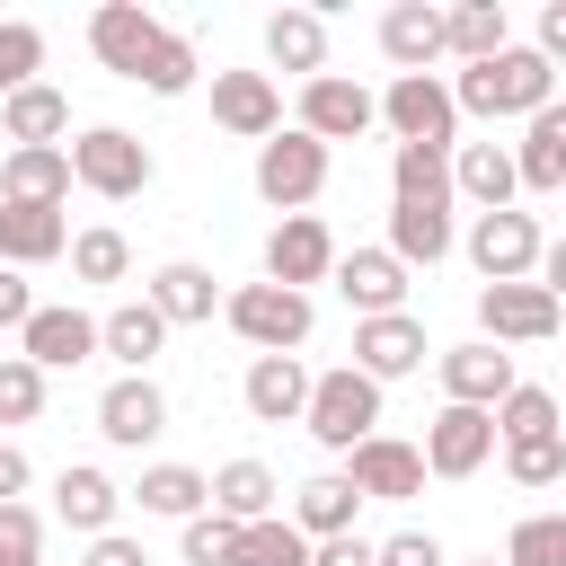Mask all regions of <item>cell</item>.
<instances>
[{"label": "cell", "instance_id": "obj_15", "mask_svg": "<svg viewBox=\"0 0 566 566\" xmlns=\"http://www.w3.org/2000/svg\"><path fill=\"white\" fill-rule=\"evenodd\" d=\"M212 124L239 142H274L283 133V88L265 71H212Z\"/></svg>", "mask_w": 566, "mask_h": 566}, {"label": "cell", "instance_id": "obj_32", "mask_svg": "<svg viewBox=\"0 0 566 566\" xmlns=\"http://www.w3.org/2000/svg\"><path fill=\"white\" fill-rule=\"evenodd\" d=\"M97 345H106L124 371H150V363H159V345H168V318H159L150 301H124V310H106V318H97Z\"/></svg>", "mask_w": 566, "mask_h": 566}, {"label": "cell", "instance_id": "obj_48", "mask_svg": "<svg viewBox=\"0 0 566 566\" xmlns=\"http://www.w3.org/2000/svg\"><path fill=\"white\" fill-rule=\"evenodd\" d=\"M310 566H380V539H363V531H345V539H318V548H310Z\"/></svg>", "mask_w": 566, "mask_h": 566}, {"label": "cell", "instance_id": "obj_40", "mask_svg": "<svg viewBox=\"0 0 566 566\" xmlns=\"http://www.w3.org/2000/svg\"><path fill=\"white\" fill-rule=\"evenodd\" d=\"M35 71H44V27L0 18V106H9L18 88H35Z\"/></svg>", "mask_w": 566, "mask_h": 566}, {"label": "cell", "instance_id": "obj_2", "mask_svg": "<svg viewBox=\"0 0 566 566\" xmlns=\"http://www.w3.org/2000/svg\"><path fill=\"white\" fill-rule=\"evenodd\" d=\"M310 442L318 451H354V442H371L380 433V380L371 371H354V363H336V371H318V389H310Z\"/></svg>", "mask_w": 566, "mask_h": 566}, {"label": "cell", "instance_id": "obj_6", "mask_svg": "<svg viewBox=\"0 0 566 566\" xmlns=\"http://www.w3.org/2000/svg\"><path fill=\"white\" fill-rule=\"evenodd\" d=\"M256 195L292 221V212H310L318 195H327V142H310L301 124L292 133H274V142H256Z\"/></svg>", "mask_w": 566, "mask_h": 566}, {"label": "cell", "instance_id": "obj_49", "mask_svg": "<svg viewBox=\"0 0 566 566\" xmlns=\"http://www.w3.org/2000/svg\"><path fill=\"white\" fill-rule=\"evenodd\" d=\"M35 310H44V301L27 292V274H18V265H0V327H27Z\"/></svg>", "mask_w": 566, "mask_h": 566}, {"label": "cell", "instance_id": "obj_47", "mask_svg": "<svg viewBox=\"0 0 566 566\" xmlns=\"http://www.w3.org/2000/svg\"><path fill=\"white\" fill-rule=\"evenodd\" d=\"M380 566H451V557L433 531H398V539H380Z\"/></svg>", "mask_w": 566, "mask_h": 566}, {"label": "cell", "instance_id": "obj_51", "mask_svg": "<svg viewBox=\"0 0 566 566\" xmlns=\"http://www.w3.org/2000/svg\"><path fill=\"white\" fill-rule=\"evenodd\" d=\"M27 478H35V469H27V451H18V442H0V504H18V495H27Z\"/></svg>", "mask_w": 566, "mask_h": 566}, {"label": "cell", "instance_id": "obj_26", "mask_svg": "<svg viewBox=\"0 0 566 566\" xmlns=\"http://www.w3.org/2000/svg\"><path fill=\"white\" fill-rule=\"evenodd\" d=\"M265 62L274 71H301V88L327 71V18L318 9H274L265 18Z\"/></svg>", "mask_w": 566, "mask_h": 566}, {"label": "cell", "instance_id": "obj_11", "mask_svg": "<svg viewBox=\"0 0 566 566\" xmlns=\"http://www.w3.org/2000/svg\"><path fill=\"white\" fill-rule=\"evenodd\" d=\"M371 124H380V97H371L363 80L318 71V80L301 88V133H310V142H363Z\"/></svg>", "mask_w": 566, "mask_h": 566}, {"label": "cell", "instance_id": "obj_23", "mask_svg": "<svg viewBox=\"0 0 566 566\" xmlns=\"http://www.w3.org/2000/svg\"><path fill=\"white\" fill-rule=\"evenodd\" d=\"M71 248L62 203H0V265H53Z\"/></svg>", "mask_w": 566, "mask_h": 566}, {"label": "cell", "instance_id": "obj_30", "mask_svg": "<svg viewBox=\"0 0 566 566\" xmlns=\"http://www.w3.org/2000/svg\"><path fill=\"white\" fill-rule=\"evenodd\" d=\"M133 504H142V513H159V522H195V513H212V478H203V469H186V460H159V469H142Z\"/></svg>", "mask_w": 566, "mask_h": 566}, {"label": "cell", "instance_id": "obj_8", "mask_svg": "<svg viewBox=\"0 0 566 566\" xmlns=\"http://www.w3.org/2000/svg\"><path fill=\"white\" fill-rule=\"evenodd\" d=\"M539 256H548V239L531 212H478L469 221V265L486 283H539Z\"/></svg>", "mask_w": 566, "mask_h": 566}, {"label": "cell", "instance_id": "obj_25", "mask_svg": "<svg viewBox=\"0 0 566 566\" xmlns=\"http://www.w3.org/2000/svg\"><path fill=\"white\" fill-rule=\"evenodd\" d=\"M513 168H522V186H531V195H566V97H557V106H539V115L522 124Z\"/></svg>", "mask_w": 566, "mask_h": 566}, {"label": "cell", "instance_id": "obj_13", "mask_svg": "<svg viewBox=\"0 0 566 566\" xmlns=\"http://www.w3.org/2000/svg\"><path fill=\"white\" fill-rule=\"evenodd\" d=\"M495 451L504 442H495V416L486 407H442L424 424V478H478Z\"/></svg>", "mask_w": 566, "mask_h": 566}, {"label": "cell", "instance_id": "obj_42", "mask_svg": "<svg viewBox=\"0 0 566 566\" xmlns=\"http://www.w3.org/2000/svg\"><path fill=\"white\" fill-rule=\"evenodd\" d=\"M44 416V371L27 354H0V424H35Z\"/></svg>", "mask_w": 566, "mask_h": 566}, {"label": "cell", "instance_id": "obj_12", "mask_svg": "<svg viewBox=\"0 0 566 566\" xmlns=\"http://www.w3.org/2000/svg\"><path fill=\"white\" fill-rule=\"evenodd\" d=\"M327 274H336V239H327L318 212H292V221L265 230V283L310 292V283H327Z\"/></svg>", "mask_w": 566, "mask_h": 566}, {"label": "cell", "instance_id": "obj_37", "mask_svg": "<svg viewBox=\"0 0 566 566\" xmlns=\"http://www.w3.org/2000/svg\"><path fill=\"white\" fill-rule=\"evenodd\" d=\"M230 566H310V539H301L292 513H274V522H239Z\"/></svg>", "mask_w": 566, "mask_h": 566}, {"label": "cell", "instance_id": "obj_5", "mask_svg": "<svg viewBox=\"0 0 566 566\" xmlns=\"http://www.w3.org/2000/svg\"><path fill=\"white\" fill-rule=\"evenodd\" d=\"M380 124L416 150H460V97L433 80V71H398L389 97H380Z\"/></svg>", "mask_w": 566, "mask_h": 566}, {"label": "cell", "instance_id": "obj_34", "mask_svg": "<svg viewBox=\"0 0 566 566\" xmlns=\"http://www.w3.org/2000/svg\"><path fill=\"white\" fill-rule=\"evenodd\" d=\"M142 301H150L168 327H203L221 292H212V274H203V265H186V256H177V265H159V274H150V292H142Z\"/></svg>", "mask_w": 566, "mask_h": 566}, {"label": "cell", "instance_id": "obj_31", "mask_svg": "<svg viewBox=\"0 0 566 566\" xmlns=\"http://www.w3.org/2000/svg\"><path fill=\"white\" fill-rule=\"evenodd\" d=\"M80 177H71V150H9L0 159V203H62Z\"/></svg>", "mask_w": 566, "mask_h": 566}, {"label": "cell", "instance_id": "obj_43", "mask_svg": "<svg viewBox=\"0 0 566 566\" xmlns=\"http://www.w3.org/2000/svg\"><path fill=\"white\" fill-rule=\"evenodd\" d=\"M142 88H150V97H186V88H195V44H186L177 27H168V44L150 53V71H142Z\"/></svg>", "mask_w": 566, "mask_h": 566}, {"label": "cell", "instance_id": "obj_52", "mask_svg": "<svg viewBox=\"0 0 566 566\" xmlns=\"http://www.w3.org/2000/svg\"><path fill=\"white\" fill-rule=\"evenodd\" d=\"M539 53H548V62H566V0H548V9H539Z\"/></svg>", "mask_w": 566, "mask_h": 566}, {"label": "cell", "instance_id": "obj_39", "mask_svg": "<svg viewBox=\"0 0 566 566\" xmlns=\"http://www.w3.org/2000/svg\"><path fill=\"white\" fill-rule=\"evenodd\" d=\"M71 274H80V283H124V274H133V239L106 230V221L80 230V239H71Z\"/></svg>", "mask_w": 566, "mask_h": 566}, {"label": "cell", "instance_id": "obj_46", "mask_svg": "<svg viewBox=\"0 0 566 566\" xmlns=\"http://www.w3.org/2000/svg\"><path fill=\"white\" fill-rule=\"evenodd\" d=\"M230 539H239V522L195 513V522H186V566H230Z\"/></svg>", "mask_w": 566, "mask_h": 566}, {"label": "cell", "instance_id": "obj_18", "mask_svg": "<svg viewBox=\"0 0 566 566\" xmlns=\"http://www.w3.org/2000/svg\"><path fill=\"white\" fill-rule=\"evenodd\" d=\"M327 283L345 292L354 318H389V310H407V265H398L389 248H354V256H336Z\"/></svg>", "mask_w": 566, "mask_h": 566}, {"label": "cell", "instance_id": "obj_9", "mask_svg": "<svg viewBox=\"0 0 566 566\" xmlns=\"http://www.w3.org/2000/svg\"><path fill=\"white\" fill-rule=\"evenodd\" d=\"M159 44H168V27H159L142 0H106V9L88 18V53H97L115 80H133V88H142V71H150Z\"/></svg>", "mask_w": 566, "mask_h": 566}, {"label": "cell", "instance_id": "obj_36", "mask_svg": "<svg viewBox=\"0 0 566 566\" xmlns=\"http://www.w3.org/2000/svg\"><path fill=\"white\" fill-rule=\"evenodd\" d=\"M451 53H460V62H495V53H513V18H504V0H460V9H451Z\"/></svg>", "mask_w": 566, "mask_h": 566}, {"label": "cell", "instance_id": "obj_45", "mask_svg": "<svg viewBox=\"0 0 566 566\" xmlns=\"http://www.w3.org/2000/svg\"><path fill=\"white\" fill-rule=\"evenodd\" d=\"M44 557V522L27 504H0V566H35Z\"/></svg>", "mask_w": 566, "mask_h": 566}, {"label": "cell", "instance_id": "obj_22", "mask_svg": "<svg viewBox=\"0 0 566 566\" xmlns=\"http://www.w3.org/2000/svg\"><path fill=\"white\" fill-rule=\"evenodd\" d=\"M451 195L478 203V212H513V195H522L513 150H504V142H460V150H451Z\"/></svg>", "mask_w": 566, "mask_h": 566}, {"label": "cell", "instance_id": "obj_14", "mask_svg": "<svg viewBox=\"0 0 566 566\" xmlns=\"http://www.w3.org/2000/svg\"><path fill=\"white\" fill-rule=\"evenodd\" d=\"M433 363H442V398H451V407H486V416H495V407L522 389V380H513V354L486 345V336H469V345H451V354H433Z\"/></svg>", "mask_w": 566, "mask_h": 566}, {"label": "cell", "instance_id": "obj_4", "mask_svg": "<svg viewBox=\"0 0 566 566\" xmlns=\"http://www.w3.org/2000/svg\"><path fill=\"white\" fill-rule=\"evenodd\" d=\"M221 318H230L239 345H256V354H301L310 327H318L310 292H283V283H239V292L221 301Z\"/></svg>", "mask_w": 566, "mask_h": 566}, {"label": "cell", "instance_id": "obj_28", "mask_svg": "<svg viewBox=\"0 0 566 566\" xmlns=\"http://www.w3.org/2000/svg\"><path fill=\"white\" fill-rule=\"evenodd\" d=\"M354 504H363V495H354L345 469H318L310 486H292V522H301L310 548H318V539H345V531H354Z\"/></svg>", "mask_w": 566, "mask_h": 566}, {"label": "cell", "instance_id": "obj_38", "mask_svg": "<svg viewBox=\"0 0 566 566\" xmlns=\"http://www.w3.org/2000/svg\"><path fill=\"white\" fill-rule=\"evenodd\" d=\"M548 433H566V424H557V398H548L539 380H522V389L495 407V442L513 451V442H548Z\"/></svg>", "mask_w": 566, "mask_h": 566}, {"label": "cell", "instance_id": "obj_54", "mask_svg": "<svg viewBox=\"0 0 566 566\" xmlns=\"http://www.w3.org/2000/svg\"><path fill=\"white\" fill-rule=\"evenodd\" d=\"M469 566H504V557H469Z\"/></svg>", "mask_w": 566, "mask_h": 566}, {"label": "cell", "instance_id": "obj_10", "mask_svg": "<svg viewBox=\"0 0 566 566\" xmlns=\"http://www.w3.org/2000/svg\"><path fill=\"white\" fill-rule=\"evenodd\" d=\"M345 478H354V495H363V504H407V495H424V442L371 433V442H354V451H345Z\"/></svg>", "mask_w": 566, "mask_h": 566}, {"label": "cell", "instance_id": "obj_24", "mask_svg": "<svg viewBox=\"0 0 566 566\" xmlns=\"http://www.w3.org/2000/svg\"><path fill=\"white\" fill-rule=\"evenodd\" d=\"M62 133H71V97L44 88V80L0 106V142H9V150H62Z\"/></svg>", "mask_w": 566, "mask_h": 566}, {"label": "cell", "instance_id": "obj_27", "mask_svg": "<svg viewBox=\"0 0 566 566\" xmlns=\"http://www.w3.org/2000/svg\"><path fill=\"white\" fill-rule=\"evenodd\" d=\"M115 504H124V486H115L106 469H88V460L53 478V513H62L71 531H88V539H106V531H115Z\"/></svg>", "mask_w": 566, "mask_h": 566}, {"label": "cell", "instance_id": "obj_17", "mask_svg": "<svg viewBox=\"0 0 566 566\" xmlns=\"http://www.w3.org/2000/svg\"><path fill=\"white\" fill-rule=\"evenodd\" d=\"M97 433H106L115 451H142V442H159V433H168V398H159V380H150V371H124V380H106V398H97Z\"/></svg>", "mask_w": 566, "mask_h": 566}, {"label": "cell", "instance_id": "obj_29", "mask_svg": "<svg viewBox=\"0 0 566 566\" xmlns=\"http://www.w3.org/2000/svg\"><path fill=\"white\" fill-rule=\"evenodd\" d=\"M389 256L416 274V265H442L451 256V203H389Z\"/></svg>", "mask_w": 566, "mask_h": 566}, {"label": "cell", "instance_id": "obj_44", "mask_svg": "<svg viewBox=\"0 0 566 566\" xmlns=\"http://www.w3.org/2000/svg\"><path fill=\"white\" fill-rule=\"evenodd\" d=\"M504 469H513V486H557V478H566V433H548V442H513Z\"/></svg>", "mask_w": 566, "mask_h": 566}, {"label": "cell", "instance_id": "obj_35", "mask_svg": "<svg viewBox=\"0 0 566 566\" xmlns=\"http://www.w3.org/2000/svg\"><path fill=\"white\" fill-rule=\"evenodd\" d=\"M389 203H460V195H451V150L398 142V159H389Z\"/></svg>", "mask_w": 566, "mask_h": 566}, {"label": "cell", "instance_id": "obj_3", "mask_svg": "<svg viewBox=\"0 0 566 566\" xmlns=\"http://www.w3.org/2000/svg\"><path fill=\"white\" fill-rule=\"evenodd\" d=\"M71 177H80L88 195H106V203H133V195H150L159 159H150V142H133L124 124H88V133L71 142Z\"/></svg>", "mask_w": 566, "mask_h": 566}, {"label": "cell", "instance_id": "obj_53", "mask_svg": "<svg viewBox=\"0 0 566 566\" xmlns=\"http://www.w3.org/2000/svg\"><path fill=\"white\" fill-rule=\"evenodd\" d=\"M539 283L566 301V239H548V256H539Z\"/></svg>", "mask_w": 566, "mask_h": 566}, {"label": "cell", "instance_id": "obj_33", "mask_svg": "<svg viewBox=\"0 0 566 566\" xmlns=\"http://www.w3.org/2000/svg\"><path fill=\"white\" fill-rule=\"evenodd\" d=\"M274 495H283V486H274L265 460H221V469H212V513H221V522H274Z\"/></svg>", "mask_w": 566, "mask_h": 566}, {"label": "cell", "instance_id": "obj_50", "mask_svg": "<svg viewBox=\"0 0 566 566\" xmlns=\"http://www.w3.org/2000/svg\"><path fill=\"white\" fill-rule=\"evenodd\" d=\"M88 566H150V557H142V539L106 531V539H88Z\"/></svg>", "mask_w": 566, "mask_h": 566}, {"label": "cell", "instance_id": "obj_19", "mask_svg": "<svg viewBox=\"0 0 566 566\" xmlns=\"http://www.w3.org/2000/svg\"><path fill=\"white\" fill-rule=\"evenodd\" d=\"M18 354H27L35 371H71V363H88V354H106V345H97V318L62 301V310H35V318L18 327Z\"/></svg>", "mask_w": 566, "mask_h": 566}, {"label": "cell", "instance_id": "obj_20", "mask_svg": "<svg viewBox=\"0 0 566 566\" xmlns=\"http://www.w3.org/2000/svg\"><path fill=\"white\" fill-rule=\"evenodd\" d=\"M310 371H301V354H256L248 363V380H239V398H248V416L256 424H301L310 416Z\"/></svg>", "mask_w": 566, "mask_h": 566}, {"label": "cell", "instance_id": "obj_21", "mask_svg": "<svg viewBox=\"0 0 566 566\" xmlns=\"http://www.w3.org/2000/svg\"><path fill=\"white\" fill-rule=\"evenodd\" d=\"M380 53H389L398 71L442 62V53H451V9H433V0H398V9H380Z\"/></svg>", "mask_w": 566, "mask_h": 566}, {"label": "cell", "instance_id": "obj_41", "mask_svg": "<svg viewBox=\"0 0 566 566\" xmlns=\"http://www.w3.org/2000/svg\"><path fill=\"white\" fill-rule=\"evenodd\" d=\"M504 566H566V513H522L504 539Z\"/></svg>", "mask_w": 566, "mask_h": 566}, {"label": "cell", "instance_id": "obj_16", "mask_svg": "<svg viewBox=\"0 0 566 566\" xmlns=\"http://www.w3.org/2000/svg\"><path fill=\"white\" fill-rule=\"evenodd\" d=\"M424 318H407V310H389V318H354V371H371L380 389L389 380H407V371H424Z\"/></svg>", "mask_w": 566, "mask_h": 566}, {"label": "cell", "instance_id": "obj_1", "mask_svg": "<svg viewBox=\"0 0 566 566\" xmlns=\"http://www.w3.org/2000/svg\"><path fill=\"white\" fill-rule=\"evenodd\" d=\"M451 97H460V115H486V124H495V115H522V124H531L539 106H557V62H548L539 44H513V53H495V62H469Z\"/></svg>", "mask_w": 566, "mask_h": 566}, {"label": "cell", "instance_id": "obj_7", "mask_svg": "<svg viewBox=\"0 0 566 566\" xmlns=\"http://www.w3.org/2000/svg\"><path fill=\"white\" fill-rule=\"evenodd\" d=\"M566 327V301L548 283H478V336L486 345H539Z\"/></svg>", "mask_w": 566, "mask_h": 566}]
</instances>
